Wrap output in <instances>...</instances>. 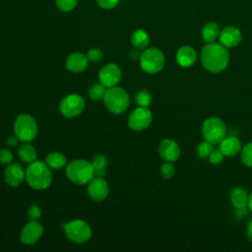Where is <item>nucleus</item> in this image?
I'll list each match as a JSON object with an SVG mask.
<instances>
[{
    "mask_svg": "<svg viewBox=\"0 0 252 252\" xmlns=\"http://www.w3.org/2000/svg\"><path fill=\"white\" fill-rule=\"evenodd\" d=\"M158 153L161 158L166 161H176L180 156V148L172 139H164L158 146Z\"/></svg>",
    "mask_w": 252,
    "mask_h": 252,
    "instance_id": "4468645a",
    "label": "nucleus"
},
{
    "mask_svg": "<svg viewBox=\"0 0 252 252\" xmlns=\"http://www.w3.org/2000/svg\"><path fill=\"white\" fill-rule=\"evenodd\" d=\"M50 167L41 160L31 162L26 170V179L29 185L35 190L46 189L52 180Z\"/></svg>",
    "mask_w": 252,
    "mask_h": 252,
    "instance_id": "f03ea898",
    "label": "nucleus"
},
{
    "mask_svg": "<svg viewBox=\"0 0 252 252\" xmlns=\"http://www.w3.org/2000/svg\"><path fill=\"white\" fill-rule=\"evenodd\" d=\"M85 108V100L80 94H72L65 96L59 105L60 112L67 118L76 117L83 112Z\"/></svg>",
    "mask_w": 252,
    "mask_h": 252,
    "instance_id": "1a4fd4ad",
    "label": "nucleus"
},
{
    "mask_svg": "<svg viewBox=\"0 0 252 252\" xmlns=\"http://www.w3.org/2000/svg\"><path fill=\"white\" fill-rule=\"evenodd\" d=\"M88 57L81 52L71 53L66 60V66L71 72L80 73L83 72L88 66Z\"/></svg>",
    "mask_w": 252,
    "mask_h": 252,
    "instance_id": "a211bd4d",
    "label": "nucleus"
},
{
    "mask_svg": "<svg viewBox=\"0 0 252 252\" xmlns=\"http://www.w3.org/2000/svg\"><path fill=\"white\" fill-rule=\"evenodd\" d=\"M246 236L249 240H252V219L247 223V229H246Z\"/></svg>",
    "mask_w": 252,
    "mask_h": 252,
    "instance_id": "e433bc0d",
    "label": "nucleus"
},
{
    "mask_svg": "<svg viewBox=\"0 0 252 252\" xmlns=\"http://www.w3.org/2000/svg\"><path fill=\"white\" fill-rule=\"evenodd\" d=\"M160 172H161V174L164 178H170V177L173 176V174L175 172V169H174L173 164L170 161H166L165 163H163L161 165Z\"/></svg>",
    "mask_w": 252,
    "mask_h": 252,
    "instance_id": "7c9ffc66",
    "label": "nucleus"
},
{
    "mask_svg": "<svg viewBox=\"0 0 252 252\" xmlns=\"http://www.w3.org/2000/svg\"><path fill=\"white\" fill-rule=\"evenodd\" d=\"M87 57H88L89 61H91V62H94V63L98 62L102 58V51L98 48L91 49V50H89Z\"/></svg>",
    "mask_w": 252,
    "mask_h": 252,
    "instance_id": "2f4dec72",
    "label": "nucleus"
},
{
    "mask_svg": "<svg viewBox=\"0 0 252 252\" xmlns=\"http://www.w3.org/2000/svg\"><path fill=\"white\" fill-rule=\"evenodd\" d=\"M56 6L63 12H69L73 10L77 3L78 0H55Z\"/></svg>",
    "mask_w": 252,
    "mask_h": 252,
    "instance_id": "c756f323",
    "label": "nucleus"
},
{
    "mask_svg": "<svg viewBox=\"0 0 252 252\" xmlns=\"http://www.w3.org/2000/svg\"><path fill=\"white\" fill-rule=\"evenodd\" d=\"M15 135L21 142H31L37 135V124L29 114H20L14 123Z\"/></svg>",
    "mask_w": 252,
    "mask_h": 252,
    "instance_id": "39448f33",
    "label": "nucleus"
},
{
    "mask_svg": "<svg viewBox=\"0 0 252 252\" xmlns=\"http://www.w3.org/2000/svg\"><path fill=\"white\" fill-rule=\"evenodd\" d=\"M66 175L73 183L82 185L89 183L94 177V172L93 164L90 161L76 159L67 165Z\"/></svg>",
    "mask_w": 252,
    "mask_h": 252,
    "instance_id": "7ed1b4c3",
    "label": "nucleus"
},
{
    "mask_svg": "<svg viewBox=\"0 0 252 252\" xmlns=\"http://www.w3.org/2000/svg\"><path fill=\"white\" fill-rule=\"evenodd\" d=\"M220 30L217 23L210 22L206 24L202 30V37L206 42H213L220 35Z\"/></svg>",
    "mask_w": 252,
    "mask_h": 252,
    "instance_id": "412c9836",
    "label": "nucleus"
},
{
    "mask_svg": "<svg viewBox=\"0 0 252 252\" xmlns=\"http://www.w3.org/2000/svg\"><path fill=\"white\" fill-rule=\"evenodd\" d=\"M225 134L226 127L220 118L213 116L204 121L202 126V136L206 141L213 145L220 144L225 137Z\"/></svg>",
    "mask_w": 252,
    "mask_h": 252,
    "instance_id": "423d86ee",
    "label": "nucleus"
},
{
    "mask_svg": "<svg viewBox=\"0 0 252 252\" xmlns=\"http://www.w3.org/2000/svg\"><path fill=\"white\" fill-rule=\"evenodd\" d=\"M88 193L93 200L102 201L109 193L108 184L103 177H94L89 183Z\"/></svg>",
    "mask_w": 252,
    "mask_h": 252,
    "instance_id": "ddd939ff",
    "label": "nucleus"
},
{
    "mask_svg": "<svg viewBox=\"0 0 252 252\" xmlns=\"http://www.w3.org/2000/svg\"><path fill=\"white\" fill-rule=\"evenodd\" d=\"M241 142L234 136L223 138L220 143V152L226 157H234L241 151Z\"/></svg>",
    "mask_w": 252,
    "mask_h": 252,
    "instance_id": "6ab92c4d",
    "label": "nucleus"
},
{
    "mask_svg": "<svg viewBox=\"0 0 252 252\" xmlns=\"http://www.w3.org/2000/svg\"><path fill=\"white\" fill-rule=\"evenodd\" d=\"M18 154H19L21 159L25 162L31 163V162L34 161L36 158V151L32 145L29 144V142H24L19 147Z\"/></svg>",
    "mask_w": 252,
    "mask_h": 252,
    "instance_id": "4be33fe9",
    "label": "nucleus"
},
{
    "mask_svg": "<svg viewBox=\"0 0 252 252\" xmlns=\"http://www.w3.org/2000/svg\"><path fill=\"white\" fill-rule=\"evenodd\" d=\"M201 62L207 71L217 74L223 71L228 65L229 54L221 43L209 42L202 49Z\"/></svg>",
    "mask_w": 252,
    "mask_h": 252,
    "instance_id": "f257e3e1",
    "label": "nucleus"
},
{
    "mask_svg": "<svg viewBox=\"0 0 252 252\" xmlns=\"http://www.w3.org/2000/svg\"><path fill=\"white\" fill-rule=\"evenodd\" d=\"M93 167L94 172V177H103L106 172L107 158L103 155H97L93 158Z\"/></svg>",
    "mask_w": 252,
    "mask_h": 252,
    "instance_id": "393cba45",
    "label": "nucleus"
},
{
    "mask_svg": "<svg viewBox=\"0 0 252 252\" xmlns=\"http://www.w3.org/2000/svg\"><path fill=\"white\" fill-rule=\"evenodd\" d=\"M224 155L220 152V150H215L209 157V160L213 164H219L223 160Z\"/></svg>",
    "mask_w": 252,
    "mask_h": 252,
    "instance_id": "473e14b6",
    "label": "nucleus"
},
{
    "mask_svg": "<svg viewBox=\"0 0 252 252\" xmlns=\"http://www.w3.org/2000/svg\"><path fill=\"white\" fill-rule=\"evenodd\" d=\"M140 56H141V54H139L138 51H132V52L130 53V58H132L133 60L140 59Z\"/></svg>",
    "mask_w": 252,
    "mask_h": 252,
    "instance_id": "58836bf2",
    "label": "nucleus"
},
{
    "mask_svg": "<svg viewBox=\"0 0 252 252\" xmlns=\"http://www.w3.org/2000/svg\"><path fill=\"white\" fill-rule=\"evenodd\" d=\"M43 233L42 225L36 220H31L28 222L21 233V240L24 244L32 245L34 244L41 237Z\"/></svg>",
    "mask_w": 252,
    "mask_h": 252,
    "instance_id": "f8f14e48",
    "label": "nucleus"
},
{
    "mask_svg": "<svg viewBox=\"0 0 252 252\" xmlns=\"http://www.w3.org/2000/svg\"><path fill=\"white\" fill-rule=\"evenodd\" d=\"M18 141H19V139H18L17 136H10V137L8 138V140H7V144H8L9 146L13 147V146H16V145L18 144Z\"/></svg>",
    "mask_w": 252,
    "mask_h": 252,
    "instance_id": "4c0bfd02",
    "label": "nucleus"
},
{
    "mask_svg": "<svg viewBox=\"0 0 252 252\" xmlns=\"http://www.w3.org/2000/svg\"><path fill=\"white\" fill-rule=\"evenodd\" d=\"M135 100L138 105L143 107H148L152 102V95L148 91L142 90L136 94Z\"/></svg>",
    "mask_w": 252,
    "mask_h": 252,
    "instance_id": "bb28decb",
    "label": "nucleus"
},
{
    "mask_svg": "<svg viewBox=\"0 0 252 252\" xmlns=\"http://www.w3.org/2000/svg\"><path fill=\"white\" fill-rule=\"evenodd\" d=\"M64 230L66 236L75 243L87 242L92 236L91 226L82 220H74L65 223Z\"/></svg>",
    "mask_w": 252,
    "mask_h": 252,
    "instance_id": "6e6552de",
    "label": "nucleus"
},
{
    "mask_svg": "<svg viewBox=\"0 0 252 252\" xmlns=\"http://www.w3.org/2000/svg\"><path fill=\"white\" fill-rule=\"evenodd\" d=\"M150 42V36L144 30H137L131 36V43L137 49H145Z\"/></svg>",
    "mask_w": 252,
    "mask_h": 252,
    "instance_id": "5701e85b",
    "label": "nucleus"
},
{
    "mask_svg": "<svg viewBox=\"0 0 252 252\" xmlns=\"http://www.w3.org/2000/svg\"><path fill=\"white\" fill-rule=\"evenodd\" d=\"M152 118V112L147 107L140 106L134 109L129 115L128 125L135 131H142L150 126Z\"/></svg>",
    "mask_w": 252,
    "mask_h": 252,
    "instance_id": "9d476101",
    "label": "nucleus"
},
{
    "mask_svg": "<svg viewBox=\"0 0 252 252\" xmlns=\"http://www.w3.org/2000/svg\"><path fill=\"white\" fill-rule=\"evenodd\" d=\"M220 41L225 47H234L241 41L242 35L240 31L235 27H225L220 32Z\"/></svg>",
    "mask_w": 252,
    "mask_h": 252,
    "instance_id": "dca6fc26",
    "label": "nucleus"
},
{
    "mask_svg": "<svg viewBox=\"0 0 252 252\" xmlns=\"http://www.w3.org/2000/svg\"><path fill=\"white\" fill-rule=\"evenodd\" d=\"M26 173L24 172L23 167L18 163H10L4 173L5 181L8 185L12 187L19 186L25 179Z\"/></svg>",
    "mask_w": 252,
    "mask_h": 252,
    "instance_id": "2eb2a0df",
    "label": "nucleus"
},
{
    "mask_svg": "<svg viewBox=\"0 0 252 252\" xmlns=\"http://www.w3.org/2000/svg\"><path fill=\"white\" fill-rule=\"evenodd\" d=\"M13 159L12 153L7 149L0 150V162L2 164H10Z\"/></svg>",
    "mask_w": 252,
    "mask_h": 252,
    "instance_id": "72a5a7b5",
    "label": "nucleus"
},
{
    "mask_svg": "<svg viewBox=\"0 0 252 252\" xmlns=\"http://www.w3.org/2000/svg\"><path fill=\"white\" fill-rule=\"evenodd\" d=\"M248 198L246 191L240 187H234L229 193V199L232 206L236 210H241L248 206Z\"/></svg>",
    "mask_w": 252,
    "mask_h": 252,
    "instance_id": "aec40b11",
    "label": "nucleus"
},
{
    "mask_svg": "<svg viewBox=\"0 0 252 252\" xmlns=\"http://www.w3.org/2000/svg\"><path fill=\"white\" fill-rule=\"evenodd\" d=\"M213 151V144L206 140L201 142L197 147V154L201 158H209Z\"/></svg>",
    "mask_w": 252,
    "mask_h": 252,
    "instance_id": "cd10ccee",
    "label": "nucleus"
},
{
    "mask_svg": "<svg viewBox=\"0 0 252 252\" xmlns=\"http://www.w3.org/2000/svg\"><path fill=\"white\" fill-rule=\"evenodd\" d=\"M103 101L106 108L114 114L124 112L130 104V98L127 92L124 89L115 86L106 90Z\"/></svg>",
    "mask_w": 252,
    "mask_h": 252,
    "instance_id": "20e7f679",
    "label": "nucleus"
},
{
    "mask_svg": "<svg viewBox=\"0 0 252 252\" xmlns=\"http://www.w3.org/2000/svg\"><path fill=\"white\" fill-rule=\"evenodd\" d=\"M106 93V87L103 86L101 83L100 84H94L91 87L89 91V96L91 99L96 101L100 100L101 98L104 97V94Z\"/></svg>",
    "mask_w": 252,
    "mask_h": 252,
    "instance_id": "a878e982",
    "label": "nucleus"
},
{
    "mask_svg": "<svg viewBox=\"0 0 252 252\" xmlns=\"http://www.w3.org/2000/svg\"><path fill=\"white\" fill-rule=\"evenodd\" d=\"M45 163L53 169H59L62 168L66 164V158L63 154L54 152L50 153L45 158Z\"/></svg>",
    "mask_w": 252,
    "mask_h": 252,
    "instance_id": "b1692460",
    "label": "nucleus"
},
{
    "mask_svg": "<svg viewBox=\"0 0 252 252\" xmlns=\"http://www.w3.org/2000/svg\"><path fill=\"white\" fill-rule=\"evenodd\" d=\"M121 75L122 74L120 68L114 63H109L101 68L98 74V78L103 86L106 88H111L120 82Z\"/></svg>",
    "mask_w": 252,
    "mask_h": 252,
    "instance_id": "9b49d317",
    "label": "nucleus"
},
{
    "mask_svg": "<svg viewBox=\"0 0 252 252\" xmlns=\"http://www.w3.org/2000/svg\"><path fill=\"white\" fill-rule=\"evenodd\" d=\"M95 1L100 7L104 9H112L119 2V0H95Z\"/></svg>",
    "mask_w": 252,
    "mask_h": 252,
    "instance_id": "c9c22d12",
    "label": "nucleus"
},
{
    "mask_svg": "<svg viewBox=\"0 0 252 252\" xmlns=\"http://www.w3.org/2000/svg\"><path fill=\"white\" fill-rule=\"evenodd\" d=\"M248 209L252 213V193L249 195V198H248Z\"/></svg>",
    "mask_w": 252,
    "mask_h": 252,
    "instance_id": "ea45409f",
    "label": "nucleus"
},
{
    "mask_svg": "<svg viewBox=\"0 0 252 252\" xmlns=\"http://www.w3.org/2000/svg\"><path fill=\"white\" fill-rule=\"evenodd\" d=\"M197 60V52L196 50L188 45L182 46L177 50L176 53V61L177 63L184 68L191 67L195 64Z\"/></svg>",
    "mask_w": 252,
    "mask_h": 252,
    "instance_id": "f3484780",
    "label": "nucleus"
},
{
    "mask_svg": "<svg viewBox=\"0 0 252 252\" xmlns=\"http://www.w3.org/2000/svg\"><path fill=\"white\" fill-rule=\"evenodd\" d=\"M140 65L143 71L148 74L158 73L163 68L164 55L158 48H146L141 53Z\"/></svg>",
    "mask_w": 252,
    "mask_h": 252,
    "instance_id": "0eeeda50",
    "label": "nucleus"
},
{
    "mask_svg": "<svg viewBox=\"0 0 252 252\" xmlns=\"http://www.w3.org/2000/svg\"><path fill=\"white\" fill-rule=\"evenodd\" d=\"M28 215L32 220H37L41 217V210L37 205H32L29 209Z\"/></svg>",
    "mask_w": 252,
    "mask_h": 252,
    "instance_id": "f704fd0d",
    "label": "nucleus"
},
{
    "mask_svg": "<svg viewBox=\"0 0 252 252\" xmlns=\"http://www.w3.org/2000/svg\"><path fill=\"white\" fill-rule=\"evenodd\" d=\"M241 161L249 167H252V142L246 144L241 149Z\"/></svg>",
    "mask_w": 252,
    "mask_h": 252,
    "instance_id": "c85d7f7f",
    "label": "nucleus"
}]
</instances>
